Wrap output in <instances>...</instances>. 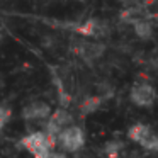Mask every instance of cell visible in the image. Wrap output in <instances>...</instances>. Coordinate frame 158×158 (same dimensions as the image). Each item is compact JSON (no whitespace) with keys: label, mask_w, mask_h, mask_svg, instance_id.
I'll list each match as a JSON object with an SVG mask.
<instances>
[{"label":"cell","mask_w":158,"mask_h":158,"mask_svg":"<svg viewBox=\"0 0 158 158\" xmlns=\"http://www.w3.org/2000/svg\"><path fill=\"white\" fill-rule=\"evenodd\" d=\"M55 144L58 146L60 151L65 153H77L83 148L85 144V131L77 124L61 129L58 134L55 136Z\"/></svg>","instance_id":"1"},{"label":"cell","mask_w":158,"mask_h":158,"mask_svg":"<svg viewBox=\"0 0 158 158\" xmlns=\"http://www.w3.org/2000/svg\"><path fill=\"white\" fill-rule=\"evenodd\" d=\"M22 146L29 151L34 158H46V155L53 150L55 139L44 133V131H34L22 138Z\"/></svg>","instance_id":"2"},{"label":"cell","mask_w":158,"mask_h":158,"mask_svg":"<svg viewBox=\"0 0 158 158\" xmlns=\"http://www.w3.org/2000/svg\"><path fill=\"white\" fill-rule=\"evenodd\" d=\"M127 138L133 143H138L139 146L146 148L148 151H156L158 150V138L151 126L144 123H136L127 129Z\"/></svg>","instance_id":"3"},{"label":"cell","mask_w":158,"mask_h":158,"mask_svg":"<svg viewBox=\"0 0 158 158\" xmlns=\"http://www.w3.org/2000/svg\"><path fill=\"white\" fill-rule=\"evenodd\" d=\"M72 51L83 60L85 63H94L102 58L106 46L99 41H87V39H73L72 41Z\"/></svg>","instance_id":"4"},{"label":"cell","mask_w":158,"mask_h":158,"mask_svg":"<svg viewBox=\"0 0 158 158\" xmlns=\"http://www.w3.org/2000/svg\"><path fill=\"white\" fill-rule=\"evenodd\" d=\"M129 100L136 107H151L156 100V90L148 82H138L129 92Z\"/></svg>","instance_id":"5"},{"label":"cell","mask_w":158,"mask_h":158,"mask_svg":"<svg viewBox=\"0 0 158 158\" xmlns=\"http://www.w3.org/2000/svg\"><path fill=\"white\" fill-rule=\"evenodd\" d=\"M72 124H73V116L66 109L51 110L49 117L44 121V133L55 139V136L60 131L68 127V126H72Z\"/></svg>","instance_id":"6"},{"label":"cell","mask_w":158,"mask_h":158,"mask_svg":"<svg viewBox=\"0 0 158 158\" xmlns=\"http://www.w3.org/2000/svg\"><path fill=\"white\" fill-rule=\"evenodd\" d=\"M49 114H51L49 104L43 102V100H36V102H29L22 109V119H26V121H46L49 117Z\"/></svg>","instance_id":"7"},{"label":"cell","mask_w":158,"mask_h":158,"mask_svg":"<svg viewBox=\"0 0 158 158\" xmlns=\"http://www.w3.org/2000/svg\"><path fill=\"white\" fill-rule=\"evenodd\" d=\"M153 21H150V19H139L138 22H134L133 24V31L134 34H136V38L143 39V41H148V39L153 38Z\"/></svg>","instance_id":"8"},{"label":"cell","mask_w":158,"mask_h":158,"mask_svg":"<svg viewBox=\"0 0 158 158\" xmlns=\"http://www.w3.org/2000/svg\"><path fill=\"white\" fill-rule=\"evenodd\" d=\"M100 104H102V97H85L80 102V110H82V114H92L99 110Z\"/></svg>","instance_id":"9"},{"label":"cell","mask_w":158,"mask_h":158,"mask_svg":"<svg viewBox=\"0 0 158 158\" xmlns=\"http://www.w3.org/2000/svg\"><path fill=\"white\" fill-rule=\"evenodd\" d=\"M121 150H123V143H119V141H109L104 146V153L107 155V158H117Z\"/></svg>","instance_id":"10"},{"label":"cell","mask_w":158,"mask_h":158,"mask_svg":"<svg viewBox=\"0 0 158 158\" xmlns=\"http://www.w3.org/2000/svg\"><path fill=\"white\" fill-rule=\"evenodd\" d=\"M9 121H10V109L4 104H0V133L4 131V127L7 126Z\"/></svg>","instance_id":"11"},{"label":"cell","mask_w":158,"mask_h":158,"mask_svg":"<svg viewBox=\"0 0 158 158\" xmlns=\"http://www.w3.org/2000/svg\"><path fill=\"white\" fill-rule=\"evenodd\" d=\"M46 158H70L68 153H65V151H60V150H51L48 155H46Z\"/></svg>","instance_id":"12"},{"label":"cell","mask_w":158,"mask_h":158,"mask_svg":"<svg viewBox=\"0 0 158 158\" xmlns=\"http://www.w3.org/2000/svg\"><path fill=\"white\" fill-rule=\"evenodd\" d=\"M56 38L55 36H44V38H43V44L46 46V48H53V46H56Z\"/></svg>","instance_id":"13"},{"label":"cell","mask_w":158,"mask_h":158,"mask_svg":"<svg viewBox=\"0 0 158 158\" xmlns=\"http://www.w3.org/2000/svg\"><path fill=\"white\" fill-rule=\"evenodd\" d=\"M49 2H55V0H49Z\"/></svg>","instance_id":"14"}]
</instances>
